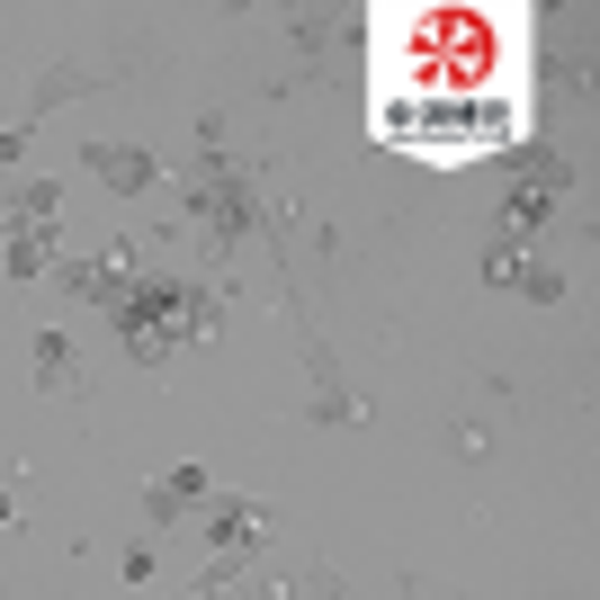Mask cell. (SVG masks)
<instances>
[{
    "label": "cell",
    "mask_w": 600,
    "mask_h": 600,
    "mask_svg": "<svg viewBox=\"0 0 600 600\" xmlns=\"http://www.w3.org/2000/svg\"><path fill=\"white\" fill-rule=\"evenodd\" d=\"M538 126V10L528 0H377L368 135L422 171H476Z\"/></svg>",
    "instance_id": "cell-1"
},
{
    "label": "cell",
    "mask_w": 600,
    "mask_h": 600,
    "mask_svg": "<svg viewBox=\"0 0 600 600\" xmlns=\"http://www.w3.org/2000/svg\"><path fill=\"white\" fill-rule=\"evenodd\" d=\"M36 377H45V385H63V394L81 385V368H73V350H63V341H36Z\"/></svg>",
    "instance_id": "cell-2"
},
{
    "label": "cell",
    "mask_w": 600,
    "mask_h": 600,
    "mask_svg": "<svg viewBox=\"0 0 600 600\" xmlns=\"http://www.w3.org/2000/svg\"><path fill=\"white\" fill-rule=\"evenodd\" d=\"M90 162H99V171H117V188H144V179H153V162H144V153H90Z\"/></svg>",
    "instance_id": "cell-3"
}]
</instances>
